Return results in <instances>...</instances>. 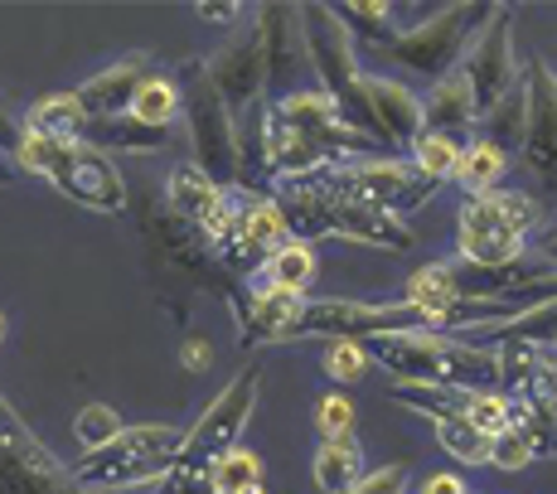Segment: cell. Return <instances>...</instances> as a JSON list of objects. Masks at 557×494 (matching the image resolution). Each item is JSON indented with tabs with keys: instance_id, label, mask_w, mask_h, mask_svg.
Here are the masks:
<instances>
[{
	"instance_id": "1",
	"label": "cell",
	"mask_w": 557,
	"mask_h": 494,
	"mask_svg": "<svg viewBox=\"0 0 557 494\" xmlns=\"http://www.w3.org/2000/svg\"><path fill=\"white\" fill-rule=\"evenodd\" d=\"M363 349L412 388H499V349L460 339L451 330H393V335L369 339Z\"/></svg>"
},
{
	"instance_id": "2",
	"label": "cell",
	"mask_w": 557,
	"mask_h": 494,
	"mask_svg": "<svg viewBox=\"0 0 557 494\" xmlns=\"http://www.w3.org/2000/svg\"><path fill=\"white\" fill-rule=\"evenodd\" d=\"M543 229V203L529 189H490L470 195L456 219V262L475 272H505L533 247V233Z\"/></svg>"
},
{
	"instance_id": "3",
	"label": "cell",
	"mask_w": 557,
	"mask_h": 494,
	"mask_svg": "<svg viewBox=\"0 0 557 494\" xmlns=\"http://www.w3.org/2000/svg\"><path fill=\"white\" fill-rule=\"evenodd\" d=\"M20 170L49 180L63 199L83 203L92 213H122L126 209V180L116 170V160L98 150L92 141H49V136L25 132L20 146L10 150Z\"/></svg>"
},
{
	"instance_id": "4",
	"label": "cell",
	"mask_w": 557,
	"mask_h": 494,
	"mask_svg": "<svg viewBox=\"0 0 557 494\" xmlns=\"http://www.w3.org/2000/svg\"><path fill=\"white\" fill-rule=\"evenodd\" d=\"M180 450H185V427L141 422V427H122L116 442L78 456V466L69 470L92 494H141L175 470Z\"/></svg>"
},
{
	"instance_id": "5",
	"label": "cell",
	"mask_w": 557,
	"mask_h": 494,
	"mask_svg": "<svg viewBox=\"0 0 557 494\" xmlns=\"http://www.w3.org/2000/svg\"><path fill=\"white\" fill-rule=\"evenodd\" d=\"M180 122L189 136V165H199L213 185L233 189L238 185V136H233V112L209 83L203 59L180 63Z\"/></svg>"
},
{
	"instance_id": "6",
	"label": "cell",
	"mask_w": 557,
	"mask_h": 494,
	"mask_svg": "<svg viewBox=\"0 0 557 494\" xmlns=\"http://www.w3.org/2000/svg\"><path fill=\"white\" fill-rule=\"evenodd\" d=\"M490 10L495 5H446V10H436V15H426L422 25L398 29V35L383 45V53H388L393 63H403L407 73H417V78L442 83L460 69L475 29L490 20Z\"/></svg>"
},
{
	"instance_id": "7",
	"label": "cell",
	"mask_w": 557,
	"mask_h": 494,
	"mask_svg": "<svg viewBox=\"0 0 557 494\" xmlns=\"http://www.w3.org/2000/svg\"><path fill=\"white\" fill-rule=\"evenodd\" d=\"M262 359H252L248 369H238L228 383H223V393L213 397L209 407H203V417L195 427H185V450H180L175 466L185 470H209L213 460L223 456V450L243 446V432H248L257 403H262Z\"/></svg>"
},
{
	"instance_id": "8",
	"label": "cell",
	"mask_w": 557,
	"mask_h": 494,
	"mask_svg": "<svg viewBox=\"0 0 557 494\" xmlns=\"http://www.w3.org/2000/svg\"><path fill=\"white\" fill-rule=\"evenodd\" d=\"M330 189L363 203V209L407 219V213L426 209L442 185L417 175V170L407 165V156H369V160H339V165H330Z\"/></svg>"
},
{
	"instance_id": "9",
	"label": "cell",
	"mask_w": 557,
	"mask_h": 494,
	"mask_svg": "<svg viewBox=\"0 0 557 494\" xmlns=\"http://www.w3.org/2000/svg\"><path fill=\"white\" fill-rule=\"evenodd\" d=\"M393 330H426V320L407 300L320 296V300H306L301 320L286 330L282 345H292V339H359V345H369V339L393 335Z\"/></svg>"
},
{
	"instance_id": "10",
	"label": "cell",
	"mask_w": 557,
	"mask_h": 494,
	"mask_svg": "<svg viewBox=\"0 0 557 494\" xmlns=\"http://www.w3.org/2000/svg\"><path fill=\"white\" fill-rule=\"evenodd\" d=\"M276 122L286 126V132L306 136L310 146H320L330 160H369L379 156V141H369V136H359L355 126L339 116V107L325 98L320 88H301V92H286V98L272 102Z\"/></svg>"
},
{
	"instance_id": "11",
	"label": "cell",
	"mask_w": 557,
	"mask_h": 494,
	"mask_svg": "<svg viewBox=\"0 0 557 494\" xmlns=\"http://www.w3.org/2000/svg\"><path fill=\"white\" fill-rule=\"evenodd\" d=\"M513 20L519 15H513L509 5H495L485 25L475 29V39H470L466 59H460V73H466L480 116L519 83V63H513Z\"/></svg>"
},
{
	"instance_id": "12",
	"label": "cell",
	"mask_w": 557,
	"mask_h": 494,
	"mask_svg": "<svg viewBox=\"0 0 557 494\" xmlns=\"http://www.w3.org/2000/svg\"><path fill=\"white\" fill-rule=\"evenodd\" d=\"M252 20H257V35H262V59H267V88H272V102L286 98V92L315 88L301 5H257Z\"/></svg>"
},
{
	"instance_id": "13",
	"label": "cell",
	"mask_w": 557,
	"mask_h": 494,
	"mask_svg": "<svg viewBox=\"0 0 557 494\" xmlns=\"http://www.w3.org/2000/svg\"><path fill=\"white\" fill-rule=\"evenodd\" d=\"M203 69H209V83L219 88V98L228 102L233 116L267 98V59H262V35H257L252 10L238 29H228V45L213 59H203Z\"/></svg>"
},
{
	"instance_id": "14",
	"label": "cell",
	"mask_w": 557,
	"mask_h": 494,
	"mask_svg": "<svg viewBox=\"0 0 557 494\" xmlns=\"http://www.w3.org/2000/svg\"><path fill=\"white\" fill-rule=\"evenodd\" d=\"M523 83H529V132H523L519 160L533 170V180H543V189L557 195V69L529 59Z\"/></svg>"
},
{
	"instance_id": "15",
	"label": "cell",
	"mask_w": 557,
	"mask_h": 494,
	"mask_svg": "<svg viewBox=\"0 0 557 494\" xmlns=\"http://www.w3.org/2000/svg\"><path fill=\"white\" fill-rule=\"evenodd\" d=\"M363 107H369V136L383 150H407L422 136V98H417L407 83L383 78V73H363L359 78Z\"/></svg>"
},
{
	"instance_id": "16",
	"label": "cell",
	"mask_w": 557,
	"mask_h": 494,
	"mask_svg": "<svg viewBox=\"0 0 557 494\" xmlns=\"http://www.w3.org/2000/svg\"><path fill=\"white\" fill-rule=\"evenodd\" d=\"M325 229H330V238L383 247V252H412V243H417L403 219L379 213V209H363V203L335 195V189H330V170H325Z\"/></svg>"
},
{
	"instance_id": "17",
	"label": "cell",
	"mask_w": 557,
	"mask_h": 494,
	"mask_svg": "<svg viewBox=\"0 0 557 494\" xmlns=\"http://www.w3.org/2000/svg\"><path fill=\"white\" fill-rule=\"evenodd\" d=\"M151 73H156V59H146V53H126V59H116L112 69H102V73H92L88 83H78L83 112H88L92 122H112V116H126V112H132L136 88H141Z\"/></svg>"
},
{
	"instance_id": "18",
	"label": "cell",
	"mask_w": 557,
	"mask_h": 494,
	"mask_svg": "<svg viewBox=\"0 0 557 494\" xmlns=\"http://www.w3.org/2000/svg\"><path fill=\"white\" fill-rule=\"evenodd\" d=\"M306 300V292H286V286H252L238 310L243 345H282L286 330L301 320Z\"/></svg>"
},
{
	"instance_id": "19",
	"label": "cell",
	"mask_w": 557,
	"mask_h": 494,
	"mask_svg": "<svg viewBox=\"0 0 557 494\" xmlns=\"http://www.w3.org/2000/svg\"><path fill=\"white\" fill-rule=\"evenodd\" d=\"M480 126V112H475V98H470V83L466 73H451V78L432 83L422 98V132H436V136H451V141H460V136H470Z\"/></svg>"
},
{
	"instance_id": "20",
	"label": "cell",
	"mask_w": 557,
	"mask_h": 494,
	"mask_svg": "<svg viewBox=\"0 0 557 494\" xmlns=\"http://www.w3.org/2000/svg\"><path fill=\"white\" fill-rule=\"evenodd\" d=\"M219 199H223V185H213V180L203 175L199 165H189V160H180V165L165 175V209L175 213V219L195 223V229L209 223V213L219 209Z\"/></svg>"
},
{
	"instance_id": "21",
	"label": "cell",
	"mask_w": 557,
	"mask_h": 494,
	"mask_svg": "<svg viewBox=\"0 0 557 494\" xmlns=\"http://www.w3.org/2000/svg\"><path fill=\"white\" fill-rule=\"evenodd\" d=\"M363 476V450L349 436H335V442H320L315 456H310V480H315L320 494H349Z\"/></svg>"
},
{
	"instance_id": "22",
	"label": "cell",
	"mask_w": 557,
	"mask_h": 494,
	"mask_svg": "<svg viewBox=\"0 0 557 494\" xmlns=\"http://www.w3.org/2000/svg\"><path fill=\"white\" fill-rule=\"evenodd\" d=\"M83 141H92L98 150H107V156H146V150H160L175 141V132L146 126V122H136V116H112V122H88Z\"/></svg>"
},
{
	"instance_id": "23",
	"label": "cell",
	"mask_w": 557,
	"mask_h": 494,
	"mask_svg": "<svg viewBox=\"0 0 557 494\" xmlns=\"http://www.w3.org/2000/svg\"><path fill=\"white\" fill-rule=\"evenodd\" d=\"M88 122H92V116L83 112L78 92H53V98H39L25 116H20V126H25V132L49 136V141H83Z\"/></svg>"
},
{
	"instance_id": "24",
	"label": "cell",
	"mask_w": 557,
	"mask_h": 494,
	"mask_svg": "<svg viewBox=\"0 0 557 494\" xmlns=\"http://www.w3.org/2000/svg\"><path fill=\"white\" fill-rule=\"evenodd\" d=\"M513 156H505L495 141H485V136H470L466 146H460V165H456V185L466 189V195H490V189L505 185Z\"/></svg>"
},
{
	"instance_id": "25",
	"label": "cell",
	"mask_w": 557,
	"mask_h": 494,
	"mask_svg": "<svg viewBox=\"0 0 557 494\" xmlns=\"http://www.w3.org/2000/svg\"><path fill=\"white\" fill-rule=\"evenodd\" d=\"M475 132L485 136V141H495L505 156H513V150L523 146V132H529V83H523V73H519V83H513L505 98L480 116Z\"/></svg>"
},
{
	"instance_id": "26",
	"label": "cell",
	"mask_w": 557,
	"mask_h": 494,
	"mask_svg": "<svg viewBox=\"0 0 557 494\" xmlns=\"http://www.w3.org/2000/svg\"><path fill=\"white\" fill-rule=\"evenodd\" d=\"M315 272H320L315 247L292 238L286 247H276V252L267 257V267L248 282V292H252V286H286V292H306L310 296V282H315Z\"/></svg>"
},
{
	"instance_id": "27",
	"label": "cell",
	"mask_w": 557,
	"mask_h": 494,
	"mask_svg": "<svg viewBox=\"0 0 557 494\" xmlns=\"http://www.w3.org/2000/svg\"><path fill=\"white\" fill-rule=\"evenodd\" d=\"M238 238L248 243L257 257H272L276 247L292 243V229H286V219H282V209H276L272 195H248V209H243Z\"/></svg>"
},
{
	"instance_id": "28",
	"label": "cell",
	"mask_w": 557,
	"mask_h": 494,
	"mask_svg": "<svg viewBox=\"0 0 557 494\" xmlns=\"http://www.w3.org/2000/svg\"><path fill=\"white\" fill-rule=\"evenodd\" d=\"M126 116H136V122H146V126H165V132H175L180 126V83L170 78V73H151V78L136 88V98H132V112Z\"/></svg>"
},
{
	"instance_id": "29",
	"label": "cell",
	"mask_w": 557,
	"mask_h": 494,
	"mask_svg": "<svg viewBox=\"0 0 557 494\" xmlns=\"http://www.w3.org/2000/svg\"><path fill=\"white\" fill-rule=\"evenodd\" d=\"M209 480H213V494H267L262 460H257L248 446L223 450V456L209 466Z\"/></svg>"
},
{
	"instance_id": "30",
	"label": "cell",
	"mask_w": 557,
	"mask_h": 494,
	"mask_svg": "<svg viewBox=\"0 0 557 494\" xmlns=\"http://www.w3.org/2000/svg\"><path fill=\"white\" fill-rule=\"evenodd\" d=\"M407 165H412L417 175H426L432 185H446V180L456 175V165H460V141L436 136V132H422L412 146H407Z\"/></svg>"
},
{
	"instance_id": "31",
	"label": "cell",
	"mask_w": 557,
	"mask_h": 494,
	"mask_svg": "<svg viewBox=\"0 0 557 494\" xmlns=\"http://www.w3.org/2000/svg\"><path fill=\"white\" fill-rule=\"evenodd\" d=\"M436 427V442H442V450L451 460H460V466H485L490 460V436L475 432V427L466 422V417H442Z\"/></svg>"
},
{
	"instance_id": "32",
	"label": "cell",
	"mask_w": 557,
	"mask_h": 494,
	"mask_svg": "<svg viewBox=\"0 0 557 494\" xmlns=\"http://www.w3.org/2000/svg\"><path fill=\"white\" fill-rule=\"evenodd\" d=\"M339 15H345V25L355 29V39L359 35L373 39V49H383L393 35H398V29H393V5H383V0H349Z\"/></svg>"
},
{
	"instance_id": "33",
	"label": "cell",
	"mask_w": 557,
	"mask_h": 494,
	"mask_svg": "<svg viewBox=\"0 0 557 494\" xmlns=\"http://www.w3.org/2000/svg\"><path fill=\"white\" fill-rule=\"evenodd\" d=\"M116 432H122V417H116V407H107V403H88V407H78V417H73V436H78L83 456H88V450H102L107 442H116Z\"/></svg>"
},
{
	"instance_id": "34",
	"label": "cell",
	"mask_w": 557,
	"mask_h": 494,
	"mask_svg": "<svg viewBox=\"0 0 557 494\" xmlns=\"http://www.w3.org/2000/svg\"><path fill=\"white\" fill-rule=\"evenodd\" d=\"M466 422L475 427V432H485V436L505 432V427L513 422L509 393H499V388H485V393H466Z\"/></svg>"
},
{
	"instance_id": "35",
	"label": "cell",
	"mask_w": 557,
	"mask_h": 494,
	"mask_svg": "<svg viewBox=\"0 0 557 494\" xmlns=\"http://www.w3.org/2000/svg\"><path fill=\"white\" fill-rule=\"evenodd\" d=\"M369 349L359 345V339H330L325 359H320V369H325L330 383H359L363 369H369Z\"/></svg>"
},
{
	"instance_id": "36",
	"label": "cell",
	"mask_w": 557,
	"mask_h": 494,
	"mask_svg": "<svg viewBox=\"0 0 557 494\" xmlns=\"http://www.w3.org/2000/svg\"><path fill=\"white\" fill-rule=\"evenodd\" d=\"M533 460H539V450L529 446V436H523V432H513V427H505V432L490 436V460H485V466L505 470V476H519V470H529Z\"/></svg>"
},
{
	"instance_id": "37",
	"label": "cell",
	"mask_w": 557,
	"mask_h": 494,
	"mask_svg": "<svg viewBox=\"0 0 557 494\" xmlns=\"http://www.w3.org/2000/svg\"><path fill=\"white\" fill-rule=\"evenodd\" d=\"M315 432L325 436V442L355 432V403H349V393H325L320 397L315 403Z\"/></svg>"
},
{
	"instance_id": "38",
	"label": "cell",
	"mask_w": 557,
	"mask_h": 494,
	"mask_svg": "<svg viewBox=\"0 0 557 494\" xmlns=\"http://www.w3.org/2000/svg\"><path fill=\"white\" fill-rule=\"evenodd\" d=\"M412 485V470L407 466H379V470H363L359 485L349 494H407Z\"/></svg>"
},
{
	"instance_id": "39",
	"label": "cell",
	"mask_w": 557,
	"mask_h": 494,
	"mask_svg": "<svg viewBox=\"0 0 557 494\" xmlns=\"http://www.w3.org/2000/svg\"><path fill=\"white\" fill-rule=\"evenodd\" d=\"M156 494H213V480H209V470H185V466H175L165 480L156 485Z\"/></svg>"
},
{
	"instance_id": "40",
	"label": "cell",
	"mask_w": 557,
	"mask_h": 494,
	"mask_svg": "<svg viewBox=\"0 0 557 494\" xmlns=\"http://www.w3.org/2000/svg\"><path fill=\"white\" fill-rule=\"evenodd\" d=\"M195 15H199V20H209V25H228V29H238L243 20H248V10H243V5H223V0H203V5H195Z\"/></svg>"
},
{
	"instance_id": "41",
	"label": "cell",
	"mask_w": 557,
	"mask_h": 494,
	"mask_svg": "<svg viewBox=\"0 0 557 494\" xmlns=\"http://www.w3.org/2000/svg\"><path fill=\"white\" fill-rule=\"evenodd\" d=\"M180 359H185V369H189V373H203V369L213 363L209 339H203V335H189V339H185V354H180Z\"/></svg>"
},
{
	"instance_id": "42",
	"label": "cell",
	"mask_w": 557,
	"mask_h": 494,
	"mask_svg": "<svg viewBox=\"0 0 557 494\" xmlns=\"http://www.w3.org/2000/svg\"><path fill=\"white\" fill-rule=\"evenodd\" d=\"M417 494H470V490H466V480H460V476H451V470H442V476H426V480H422V490H417Z\"/></svg>"
},
{
	"instance_id": "43",
	"label": "cell",
	"mask_w": 557,
	"mask_h": 494,
	"mask_svg": "<svg viewBox=\"0 0 557 494\" xmlns=\"http://www.w3.org/2000/svg\"><path fill=\"white\" fill-rule=\"evenodd\" d=\"M20 136H25V126H20V116L5 112V102H0V150H15Z\"/></svg>"
},
{
	"instance_id": "44",
	"label": "cell",
	"mask_w": 557,
	"mask_h": 494,
	"mask_svg": "<svg viewBox=\"0 0 557 494\" xmlns=\"http://www.w3.org/2000/svg\"><path fill=\"white\" fill-rule=\"evenodd\" d=\"M533 252H539V257H543V262H548V267H553V272H557V229H553V233H543V238H539V243H533Z\"/></svg>"
},
{
	"instance_id": "45",
	"label": "cell",
	"mask_w": 557,
	"mask_h": 494,
	"mask_svg": "<svg viewBox=\"0 0 557 494\" xmlns=\"http://www.w3.org/2000/svg\"><path fill=\"white\" fill-rule=\"evenodd\" d=\"M0 160H5V156H0ZM10 175V165H0V180H5Z\"/></svg>"
},
{
	"instance_id": "46",
	"label": "cell",
	"mask_w": 557,
	"mask_h": 494,
	"mask_svg": "<svg viewBox=\"0 0 557 494\" xmlns=\"http://www.w3.org/2000/svg\"><path fill=\"white\" fill-rule=\"evenodd\" d=\"M0 339H5V316H0Z\"/></svg>"
}]
</instances>
